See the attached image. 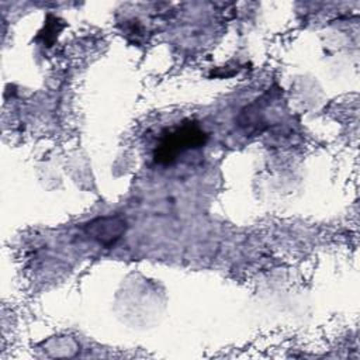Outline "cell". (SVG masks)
<instances>
[{"instance_id":"1","label":"cell","mask_w":360,"mask_h":360,"mask_svg":"<svg viewBox=\"0 0 360 360\" xmlns=\"http://www.w3.org/2000/svg\"><path fill=\"white\" fill-rule=\"evenodd\" d=\"M205 138L207 136L202 129L198 128L195 124L190 122L179 127L163 136L156 152V160L163 163L172 162L179 153L202 145L205 142Z\"/></svg>"},{"instance_id":"2","label":"cell","mask_w":360,"mask_h":360,"mask_svg":"<svg viewBox=\"0 0 360 360\" xmlns=\"http://www.w3.org/2000/svg\"><path fill=\"white\" fill-rule=\"evenodd\" d=\"M127 229V222L118 215L98 217L83 226L84 233L103 246L114 245Z\"/></svg>"}]
</instances>
